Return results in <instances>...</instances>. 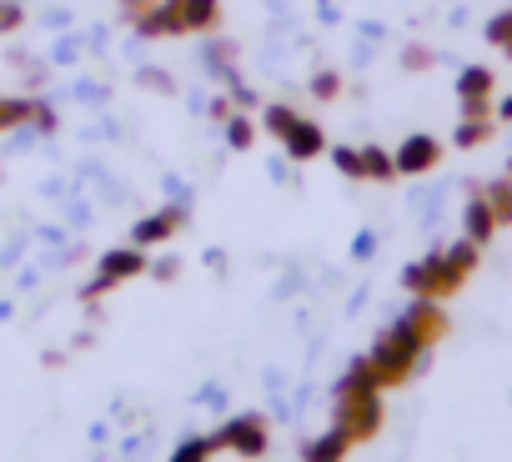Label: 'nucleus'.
Segmentation results:
<instances>
[{
  "label": "nucleus",
  "mask_w": 512,
  "mask_h": 462,
  "mask_svg": "<svg viewBox=\"0 0 512 462\" xmlns=\"http://www.w3.org/2000/svg\"><path fill=\"white\" fill-rule=\"evenodd\" d=\"M497 116H502V121H512V96H507V101L497 106Z\"/></svg>",
  "instance_id": "obj_24"
},
{
  "label": "nucleus",
  "mask_w": 512,
  "mask_h": 462,
  "mask_svg": "<svg viewBox=\"0 0 512 462\" xmlns=\"http://www.w3.org/2000/svg\"><path fill=\"white\" fill-rule=\"evenodd\" d=\"M216 442H231L236 452H246V457H256V452H262V447H267V432H262V417H236V422H226Z\"/></svg>",
  "instance_id": "obj_3"
},
{
  "label": "nucleus",
  "mask_w": 512,
  "mask_h": 462,
  "mask_svg": "<svg viewBox=\"0 0 512 462\" xmlns=\"http://www.w3.org/2000/svg\"><path fill=\"white\" fill-rule=\"evenodd\" d=\"M31 116H36V101H6V96H0V131L21 126V121H31Z\"/></svg>",
  "instance_id": "obj_14"
},
{
  "label": "nucleus",
  "mask_w": 512,
  "mask_h": 462,
  "mask_svg": "<svg viewBox=\"0 0 512 462\" xmlns=\"http://www.w3.org/2000/svg\"><path fill=\"white\" fill-rule=\"evenodd\" d=\"M292 121H297V111H292V106H267V131H272V136H287V131H292Z\"/></svg>",
  "instance_id": "obj_16"
},
{
  "label": "nucleus",
  "mask_w": 512,
  "mask_h": 462,
  "mask_svg": "<svg viewBox=\"0 0 512 462\" xmlns=\"http://www.w3.org/2000/svg\"><path fill=\"white\" fill-rule=\"evenodd\" d=\"M487 131H492V126H487L482 116H477V121H462V126H457V146H482Z\"/></svg>",
  "instance_id": "obj_17"
},
{
  "label": "nucleus",
  "mask_w": 512,
  "mask_h": 462,
  "mask_svg": "<svg viewBox=\"0 0 512 462\" xmlns=\"http://www.w3.org/2000/svg\"><path fill=\"white\" fill-rule=\"evenodd\" d=\"M176 226H181V211H156V216H146V221L136 226V247H156V242H166Z\"/></svg>",
  "instance_id": "obj_8"
},
{
  "label": "nucleus",
  "mask_w": 512,
  "mask_h": 462,
  "mask_svg": "<svg viewBox=\"0 0 512 462\" xmlns=\"http://www.w3.org/2000/svg\"><path fill=\"white\" fill-rule=\"evenodd\" d=\"M282 141H287V156H292V161H312V156L322 151V126L297 116V121H292V131H287Z\"/></svg>",
  "instance_id": "obj_5"
},
{
  "label": "nucleus",
  "mask_w": 512,
  "mask_h": 462,
  "mask_svg": "<svg viewBox=\"0 0 512 462\" xmlns=\"http://www.w3.org/2000/svg\"><path fill=\"white\" fill-rule=\"evenodd\" d=\"M422 352H427V337H422V332H412L407 322L392 327V332L377 342V352H372V372H377V382H402Z\"/></svg>",
  "instance_id": "obj_1"
},
{
  "label": "nucleus",
  "mask_w": 512,
  "mask_h": 462,
  "mask_svg": "<svg viewBox=\"0 0 512 462\" xmlns=\"http://www.w3.org/2000/svg\"><path fill=\"white\" fill-rule=\"evenodd\" d=\"M226 141H231L236 151L251 146V121H246V116H231V121H226Z\"/></svg>",
  "instance_id": "obj_19"
},
{
  "label": "nucleus",
  "mask_w": 512,
  "mask_h": 462,
  "mask_svg": "<svg viewBox=\"0 0 512 462\" xmlns=\"http://www.w3.org/2000/svg\"><path fill=\"white\" fill-rule=\"evenodd\" d=\"M146 262H141V252H111V257H101V277H96V287L91 292H106V287H116V282H126V277H136Z\"/></svg>",
  "instance_id": "obj_6"
},
{
  "label": "nucleus",
  "mask_w": 512,
  "mask_h": 462,
  "mask_svg": "<svg viewBox=\"0 0 512 462\" xmlns=\"http://www.w3.org/2000/svg\"><path fill=\"white\" fill-rule=\"evenodd\" d=\"M332 161H337V171H342V176H362V151L337 146V151H332Z\"/></svg>",
  "instance_id": "obj_18"
},
{
  "label": "nucleus",
  "mask_w": 512,
  "mask_h": 462,
  "mask_svg": "<svg viewBox=\"0 0 512 462\" xmlns=\"http://www.w3.org/2000/svg\"><path fill=\"white\" fill-rule=\"evenodd\" d=\"M176 16H181V31H211L221 21V6L216 0H176Z\"/></svg>",
  "instance_id": "obj_7"
},
{
  "label": "nucleus",
  "mask_w": 512,
  "mask_h": 462,
  "mask_svg": "<svg viewBox=\"0 0 512 462\" xmlns=\"http://www.w3.org/2000/svg\"><path fill=\"white\" fill-rule=\"evenodd\" d=\"M492 226H497V216H492L487 196H472V201H467V237H472V242H487Z\"/></svg>",
  "instance_id": "obj_10"
},
{
  "label": "nucleus",
  "mask_w": 512,
  "mask_h": 462,
  "mask_svg": "<svg viewBox=\"0 0 512 462\" xmlns=\"http://www.w3.org/2000/svg\"><path fill=\"white\" fill-rule=\"evenodd\" d=\"M487 206H492L497 221H512V181H497V186L487 191Z\"/></svg>",
  "instance_id": "obj_15"
},
{
  "label": "nucleus",
  "mask_w": 512,
  "mask_h": 462,
  "mask_svg": "<svg viewBox=\"0 0 512 462\" xmlns=\"http://www.w3.org/2000/svg\"><path fill=\"white\" fill-rule=\"evenodd\" d=\"M392 171H397V161H392L387 151H377V146L362 151V176H372V181H392Z\"/></svg>",
  "instance_id": "obj_13"
},
{
  "label": "nucleus",
  "mask_w": 512,
  "mask_h": 462,
  "mask_svg": "<svg viewBox=\"0 0 512 462\" xmlns=\"http://www.w3.org/2000/svg\"><path fill=\"white\" fill-rule=\"evenodd\" d=\"M347 447H352V437H347V432L337 427V432H327L322 442H312V447H307V462H337V457H342Z\"/></svg>",
  "instance_id": "obj_12"
},
{
  "label": "nucleus",
  "mask_w": 512,
  "mask_h": 462,
  "mask_svg": "<svg viewBox=\"0 0 512 462\" xmlns=\"http://www.w3.org/2000/svg\"><path fill=\"white\" fill-rule=\"evenodd\" d=\"M312 91H317V96H322V101H332V96H337V91H342V81H337V76H332V71H327V76H317V81H312Z\"/></svg>",
  "instance_id": "obj_22"
},
{
  "label": "nucleus",
  "mask_w": 512,
  "mask_h": 462,
  "mask_svg": "<svg viewBox=\"0 0 512 462\" xmlns=\"http://www.w3.org/2000/svg\"><path fill=\"white\" fill-rule=\"evenodd\" d=\"M21 26V6H0V31H16Z\"/></svg>",
  "instance_id": "obj_23"
},
{
  "label": "nucleus",
  "mask_w": 512,
  "mask_h": 462,
  "mask_svg": "<svg viewBox=\"0 0 512 462\" xmlns=\"http://www.w3.org/2000/svg\"><path fill=\"white\" fill-rule=\"evenodd\" d=\"M442 262H447V287H462V277H467V267L477 262V242L467 237V242H462V247H452V252H447Z\"/></svg>",
  "instance_id": "obj_11"
},
{
  "label": "nucleus",
  "mask_w": 512,
  "mask_h": 462,
  "mask_svg": "<svg viewBox=\"0 0 512 462\" xmlns=\"http://www.w3.org/2000/svg\"><path fill=\"white\" fill-rule=\"evenodd\" d=\"M487 91H492V71L472 66V71H462V76H457V96H462L467 116H482V111H487Z\"/></svg>",
  "instance_id": "obj_4"
},
{
  "label": "nucleus",
  "mask_w": 512,
  "mask_h": 462,
  "mask_svg": "<svg viewBox=\"0 0 512 462\" xmlns=\"http://www.w3.org/2000/svg\"><path fill=\"white\" fill-rule=\"evenodd\" d=\"M206 452H211V442H186L171 462H206Z\"/></svg>",
  "instance_id": "obj_21"
},
{
  "label": "nucleus",
  "mask_w": 512,
  "mask_h": 462,
  "mask_svg": "<svg viewBox=\"0 0 512 462\" xmlns=\"http://www.w3.org/2000/svg\"><path fill=\"white\" fill-rule=\"evenodd\" d=\"M437 156H442V146H437L432 136H407V141H402V151H397L392 161H397V171L417 176V171H432V166H437Z\"/></svg>",
  "instance_id": "obj_2"
},
{
  "label": "nucleus",
  "mask_w": 512,
  "mask_h": 462,
  "mask_svg": "<svg viewBox=\"0 0 512 462\" xmlns=\"http://www.w3.org/2000/svg\"><path fill=\"white\" fill-rule=\"evenodd\" d=\"M507 56H512V41H507Z\"/></svg>",
  "instance_id": "obj_26"
},
{
  "label": "nucleus",
  "mask_w": 512,
  "mask_h": 462,
  "mask_svg": "<svg viewBox=\"0 0 512 462\" xmlns=\"http://www.w3.org/2000/svg\"><path fill=\"white\" fill-rule=\"evenodd\" d=\"M487 41H497V46H507V41H512V16H497V21L487 26Z\"/></svg>",
  "instance_id": "obj_20"
},
{
  "label": "nucleus",
  "mask_w": 512,
  "mask_h": 462,
  "mask_svg": "<svg viewBox=\"0 0 512 462\" xmlns=\"http://www.w3.org/2000/svg\"><path fill=\"white\" fill-rule=\"evenodd\" d=\"M121 6H126V11H141V6H146V0H121Z\"/></svg>",
  "instance_id": "obj_25"
},
{
  "label": "nucleus",
  "mask_w": 512,
  "mask_h": 462,
  "mask_svg": "<svg viewBox=\"0 0 512 462\" xmlns=\"http://www.w3.org/2000/svg\"><path fill=\"white\" fill-rule=\"evenodd\" d=\"M407 287L412 292H447V262L442 257H427L422 267L407 272Z\"/></svg>",
  "instance_id": "obj_9"
}]
</instances>
